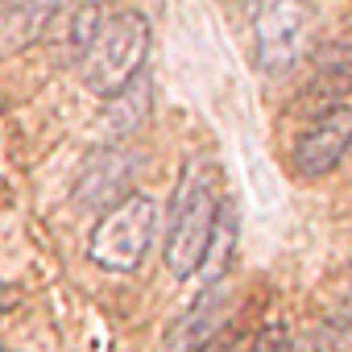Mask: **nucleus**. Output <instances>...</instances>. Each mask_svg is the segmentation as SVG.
<instances>
[{"mask_svg": "<svg viewBox=\"0 0 352 352\" xmlns=\"http://www.w3.org/2000/svg\"><path fill=\"white\" fill-rule=\"evenodd\" d=\"M224 195H220V174L212 162H187L179 174V187L170 199V220H166V245H162V261L166 270L187 282L199 274L216 220H220Z\"/></svg>", "mask_w": 352, "mask_h": 352, "instance_id": "1", "label": "nucleus"}, {"mask_svg": "<svg viewBox=\"0 0 352 352\" xmlns=\"http://www.w3.org/2000/svg\"><path fill=\"white\" fill-rule=\"evenodd\" d=\"M149 42H153V30H149L145 13L124 9V13L104 17L96 42H91L87 54L79 58V79H83V87H87L91 96H100V100H108V96H116L120 87H129V83L145 71Z\"/></svg>", "mask_w": 352, "mask_h": 352, "instance_id": "2", "label": "nucleus"}, {"mask_svg": "<svg viewBox=\"0 0 352 352\" xmlns=\"http://www.w3.org/2000/svg\"><path fill=\"white\" fill-rule=\"evenodd\" d=\"M153 236H157V204L141 191H129L120 204L100 212L87 236V257L108 274H133L145 261Z\"/></svg>", "mask_w": 352, "mask_h": 352, "instance_id": "3", "label": "nucleus"}, {"mask_svg": "<svg viewBox=\"0 0 352 352\" xmlns=\"http://www.w3.org/2000/svg\"><path fill=\"white\" fill-rule=\"evenodd\" d=\"M315 34V9L307 0H265L257 21H253V42H257V67L270 75L290 71Z\"/></svg>", "mask_w": 352, "mask_h": 352, "instance_id": "4", "label": "nucleus"}, {"mask_svg": "<svg viewBox=\"0 0 352 352\" xmlns=\"http://www.w3.org/2000/svg\"><path fill=\"white\" fill-rule=\"evenodd\" d=\"M352 153V104H336L315 112V120L298 133L290 149V170L298 179H323Z\"/></svg>", "mask_w": 352, "mask_h": 352, "instance_id": "5", "label": "nucleus"}, {"mask_svg": "<svg viewBox=\"0 0 352 352\" xmlns=\"http://www.w3.org/2000/svg\"><path fill=\"white\" fill-rule=\"evenodd\" d=\"M137 179V157L120 145H100L96 153L83 157L79 174H75V208H87V212H108L112 204H120L129 195Z\"/></svg>", "mask_w": 352, "mask_h": 352, "instance_id": "6", "label": "nucleus"}, {"mask_svg": "<svg viewBox=\"0 0 352 352\" xmlns=\"http://www.w3.org/2000/svg\"><path fill=\"white\" fill-rule=\"evenodd\" d=\"M100 25H104L100 0H71V5L54 9V17L46 25V42L58 50V58H67V63L79 67V58L87 54V46L96 42Z\"/></svg>", "mask_w": 352, "mask_h": 352, "instance_id": "7", "label": "nucleus"}, {"mask_svg": "<svg viewBox=\"0 0 352 352\" xmlns=\"http://www.w3.org/2000/svg\"><path fill=\"white\" fill-rule=\"evenodd\" d=\"M149 112H153V79L141 71L129 87H120L116 96H108L104 100V112H100V133H104V141H124V137H133L145 120H149Z\"/></svg>", "mask_w": 352, "mask_h": 352, "instance_id": "8", "label": "nucleus"}, {"mask_svg": "<svg viewBox=\"0 0 352 352\" xmlns=\"http://www.w3.org/2000/svg\"><path fill=\"white\" fill-rule=\"evenodd\" d=\"M54 0H0V50H25L46 38Z\"/></svg>", "mask_w": 352, "mask_h": 352, "instance_id": "9", "label": "nucleus"}, {"mask_svg": "<svg viewBox=\"0 0 352 352\" xmlns=\"http://www.w3.org/2000/svg\"><path fill=\"white\" fill-rule=\"evenodd\" d=\"M352 91V46L348 42H336L327 50H319L315 67H311V79H307V100L323 108H336L340 96Z\"/></svg>", "mask_w": 352, "mask_h": 352, "instance_id": "10", "label": "nucleus"}, {"mask_svg": "<svg viewBox=\"0 0 352 352\" xmlns=\"http://www.w3.org/2000/svg\"><path fill=\"white\" fill-rule=\"evenodd\" d=\"M220 315H224V282H212V286H204L199 302L179 319V327H174L170 344L179 348V352H191V348L208 344L212 331L220 327Z\"/></svg>", "mask_w": 352, "mask_h": 352, "instance_id": "11", "label": "nucleus"}, {"mask_svg": "<svg viewBox=\"0 0 352 352\" xmlns=\"http://www.w3.org/2000/svg\"><path fill=\"white\" fill-rule=\"evenodd\" d=\"M232 249H236V208H232V199H224L220 220H216V232H212V245H208V257H204V265H199L195 278L204 286L220 282L224 270H228V261H232Z\"/></svg>", "mask_w": 352, "mask_h": 352, "instance_id": "12", "label": "nucleus"}, {"mask_svg": "<svg viewBox=\"0 0 352 352\" xmlns=\"http://www.w3.org/2000/svg\"><path fill=\"white\" fill-rule=\"evenodd\" d=\"M315 352H352V319H327L315 336Z\"/></svg>", "mask_w": 352, "mask_h": 352, "instance_id": "13", "label": "nucleus"}, {"mask_svg": "<svg viewBox=\"0 0 352 352\" xmlns=\"http://www.w3.org/2000/svg\"><path fill=\"white\" fill-rule=\"evenodd\" d=\"M21 302V294H17V286H9V282H0V319H5L13 307Z\"/></svg>", "mask_w": 352, "mask_h": 352, "instance_id": "14", "label": "nucleus"}, {"mask_svg": "<svg viewBox=\"0 0 352 352\" xmlns=\"http://www.w3.org/2000/svg\"><path fill=\"white\" fill-rule=\"evenodd\" d=\"M191 352H228V344H224V340H208V344H199V348H191Z\"/></svg>", "mask_w": 352, "mask_h": 352, "instance_id": "15", "label": "nucleus"}, {"mask_svg": "<svg viewBox=\"0 0 352 352\" xmlns=\"http://www.w3.org/2000/svg\"><path fill=\"white\" fill-rule=\"evenodd\" d=\"M348 290H352V265H348Z\"/></svg>", "mask_w": 352, "mask_h": 352, "instance_id": "16", "label": "nucleus"}, {"mask_svg": "<svg viewBox=\"0 0 352 352\" xmlns=\"http://www.w3.org/2000/svg\"><path fill=\"white\" fill-rule=\"evenodd\" d=\"M0 352H5V348H0Z\"/></svg>", "mask_w": 352, "mask_h": 352, "instance_id": "17", "label": "nucleus"}]
</instances>
